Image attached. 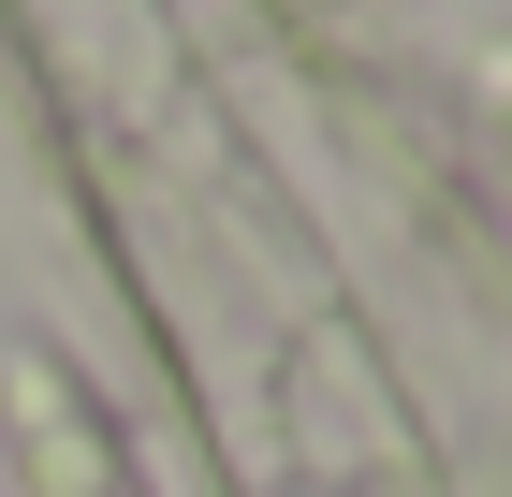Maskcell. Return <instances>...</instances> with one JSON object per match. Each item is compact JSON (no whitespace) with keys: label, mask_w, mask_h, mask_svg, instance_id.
<instances>
[{"label":"cell","mask_w":512,"mask_h":497,"mask_svg":"<svg viewBox=\"0 0 512 497\" xmlns=\"http://www.w3.org/2000/svg\"><path fill=\"white\" fill-rule=\"evenodd\" d=\"M15 410H30L44 483H59V497H118V454H103V424L74 410V381H59V366H15Z\"/></svg>","instance_id":"cell-1"}]
</instances>
